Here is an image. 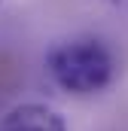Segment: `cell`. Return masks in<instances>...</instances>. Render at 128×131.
Here are the masks:
<instances>
[{"instance_id":"1","label":"cell","mask_w":128,"mask_h":131,"mask_svg":"<svg viewBox=\"0 0 128 131\" xmlns=\"http://www.w3.org/2000/svg\"><path fill=\"white\" fill-rule=\"evenodd\" d=\"M46 70L52 82L64 92L95 95L113 82L116 61H113V52L101 40L82 37V40H67V43L52 46L46 55Z\"/></svg>"},{"instance_id":"2","label":"cell","mask_w":128,"mask_h":131,"mask_svg":"<svg viewBox=\"0 0 128 131\" xmlns=\"http://www.w3.org/2000/svg\"><path fill=\"white\" fill-rule=\"evenodd\" d=\"M0 131H67V122L58 110L49 104H18L9 113H3Z\"/></svg>"},{"instance_id":"3","label":"cell","mask_w":128,"mask_h":131,"mask_svg":"<svg viewBox=\"0 0 128 131\" xmlns=\"http://www.w3.org/2000/svg\"><path fill=\"white\" fill-rule=\"evenodd\" d=\"M98 3H107V6H119L122 0H98Z\"/></svg>"}]
</instances>
